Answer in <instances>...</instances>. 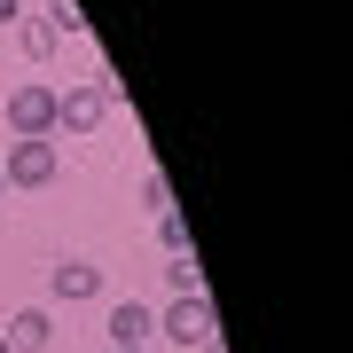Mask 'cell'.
<instances>
[{
  "label": "cell",
  "instance_id": "6da1fadb",
  "mask_svg": "<svg viewBox=\"0 0 353 353\" xmlns=\"http://www.w3.org/2000/svg\"><path fill=\"white\" fill-rule=\"evenodd\" d=\"M0 118H8L16 141H55V87H39V79L32 87H8V110Z\"/></svg>",
  "mask_w": 353,
  "mask_h": 353
},
{
  "label": "cell",
  "instance_id": "7a4b0ae2",
  "mask_svg": "<svg viewBox=\"0 0 353 353\" xmlns=\"http://www.w3.org/2000/svg\"><path fill=\"white\" fill-rule=\"evenodd\" d=\"M55 173H63L55 141H8V157H0V181H8V189H48Z\"/></svg>",
  "mask_w": 353,
  "mask_h": 353
},
{
  "label": "cell",
  "instance_id": "3957f363",
  "mask_svg": "<svg viewBox=\"0 0 353 353\" xmlns=\"http://www.w3.org/2000/svg\"><path fill=\"white\" fill-rule=\"evenodd\" d=\"M157 338H173V345H212L220 338V322H212V299H173V306H165V314H157Z\"/></svg>",
  "mask_w": 353,
  "mask_h": 353
},
{
  "label": "cell",
  "instance_id": "277c9868",
  "mask_svg": "<svg viewBox=\"0 0 353 353\" xmlns=\"http://www.w3.org/2000/svg\"><path fill=\"white\" fill-rule=\"evenodd\" d=\"M102 118H110V94H102L94 79H79L71 94H55V134H94Z\"/></svg>",
  "mask_w": 353,
  "mask_h": 353
},
{
  "label": "cell",
  "instance_id": "5b68a950",
  "mask_svg": "<svg viewBox=\"0 0 353 353\" xmlns=\"http://www.w3.org/2000/svg\"><path fill=\"white\" fill-rule=\"evenodd\" d=\"M48 299H63V306L102 299V267H94V259H79V252H63V259L48 267Z\"/></svg>",
  "mask_w": 353,
  "mask_h": 353
},
{
  "label": "cell",
  "instance_id": "8992f818",
  "mask_svg": "<svg viewBox=\"0 0 353 353\" xmlns=\"http://www.w3.org/2000/svg\"><path fill=\"white\" fill-rule=\"evenodd\" d=\"M0 338H8L16 353H39V345H55V314H48V306H16Z\"/></svg>",
  "mask_w": 353,
  "mask_h": 353
},
{
  "label": "cell",
  "instance_id": "52a82bcc",
  "mask_svg": "<svg viewBox=\"0 0 353 353\" xmlns=\"http://www.w3.org/2000/svg\"><path fill=\"white\" fill-rule=\"evenodd\" d=\"M150 338H157V314H150L141 299H118V306H110V345L134 353V345H150Z\"/></svg>",
  "mask_w": 353,
  "mask_h": 353
},
{
  "label": "cell",
  "instance_id": "ba28073f",
  "mask_svg": "<svg viewBox=\"0 0 353 353\" xmlns=\"http://www.w3.org/2000/svg\"><path fill=\"white\" fill-rule=\"evenodd\" d=\"M165 290H173V299H204V267H196V252L165 259Z\"/></svg>",
  "mask_w": 353,
  "mask_h": 353
},
{
  "label": "cell",
  "instance_id": "9c48e42d",
  "mask_svg": "<svg viewBox=\"0 0 353 353\" xmlns=\"http://www.w3.org/2000/svg\"><path fill=\"white\" fill-rule=\"evenodd\" d=\"M39 24H48L55 39H87V8H79V0H48V16H39Z\"/></svg>",
  "mask_w": 353,
  "mask_h": 353
},
{
  "label": "cell",
  "instance_id": "30bf717a",
  "mask_svg": "<svg viewBox=\"0 0 353 353\" xmlns=\"http://www.w3.org/2000/svg\"><path fill=\"white\" fill-rule=\"evenodd\" d=\"M16 48H24V55H32V63H48V55H55V48H63V39H55L48 24H39V16H24V24H16Z\"/></svg>",
  "mask_w": 353,
  "mask_h": 353
},
{
  "label": "cell",
  "instance_id": "8fae6325",
  "mask_svg": "<svg viewBox=\"0 0 353 353\" xmlns=\"http://www.w3.org/2000/svg\"><path fill=\"white\" fill-rule=\"evenodd\" d=\"M157 243H165V259L196 252V243H189V228H181V212H157Z\"/></svg>",
  "mask_w": 353,
  "mask_h": 353
},
{
  "label": "cell",
  "instance_id": "7c38bea8",
  "mask_svg": "<svg viewBox=\"0 0 353 353\" xmlns=\"http://www.w3.org/2000/svg\"><path fill=\"white\" fill-rule=\"evenodd\" d=\"M141 212H173V189H165V173H157V165L141 173Z\"/></svg>",
  "mask_w": 353,
  "mask_h": 353
},
{
  "label": "cell",
  "instance_id": "4fadbf2b",
  "mask_svg": "<svg viewBox=\"0 0 353 353\" xmlns=\"http://www.w3.org/2000/svg\"><path fill=\"white\" fill-rule=\"evenodd\" d=\"M24 24V0H0V32H16Z\"/></svg>",
  "mask_w": 353,
  "mask_h": 353
},
{
  "label": "cell",
  "instance_id": "5bb4252c",
  "mask_svg": "<svg viewBox=\"0 0 353 353\" xmlns=\"http://www.w3.org/2000/svg\"><path fill=\"white\" fill-rule=\"evenodd\" d=\"M196 353H228V345H220V338H212V345H196Z\"/></svg>",
  "mask_w": 353,
  "mask_h": 353
},
{
  "label": "cell",
  "instance_id": "9a60e30c",
  "mask_svg": "<svg viewBox=\"0 0 353 353\" xmlns=\"http://www.w3.org/2000/svg\"><path fill=\"white\" fill-rule=\"evenodd\" d=\"M110 353H126V345H110ZM134 353H150V345H134Z\"/></svg>",
  "mask_w": 353,
  "mask_h": 353
},
{
  "label": "cell",
  "instance_id": "2e32d148",
  "mask_svg": "<svg viewBox=\"0 0 353 353\" xmlns=\"http://www.w3.org/2000/svg\"><path fill=\"white\" fill-rule=\"evenodd\" d=\"M0 353H16V345H8V338H0Z\"/></svg>",
  "mask_w": 353,
  "mask_h": 353
},
{
  "label": "cell",
  "instance_id": "e0dca14e",
  "mask_svg": "<svg viewBox=\"0 0 353 353\" xmlns=\"http://www.w3.org/2000/svg\"><path fill=\"white\" fill-rule=\"evenodd\" d=\"M0 196H8V181H0Z\"/></svg>",
  "mask_w": 353,
  "mask_h": 353
}]
</instances>
